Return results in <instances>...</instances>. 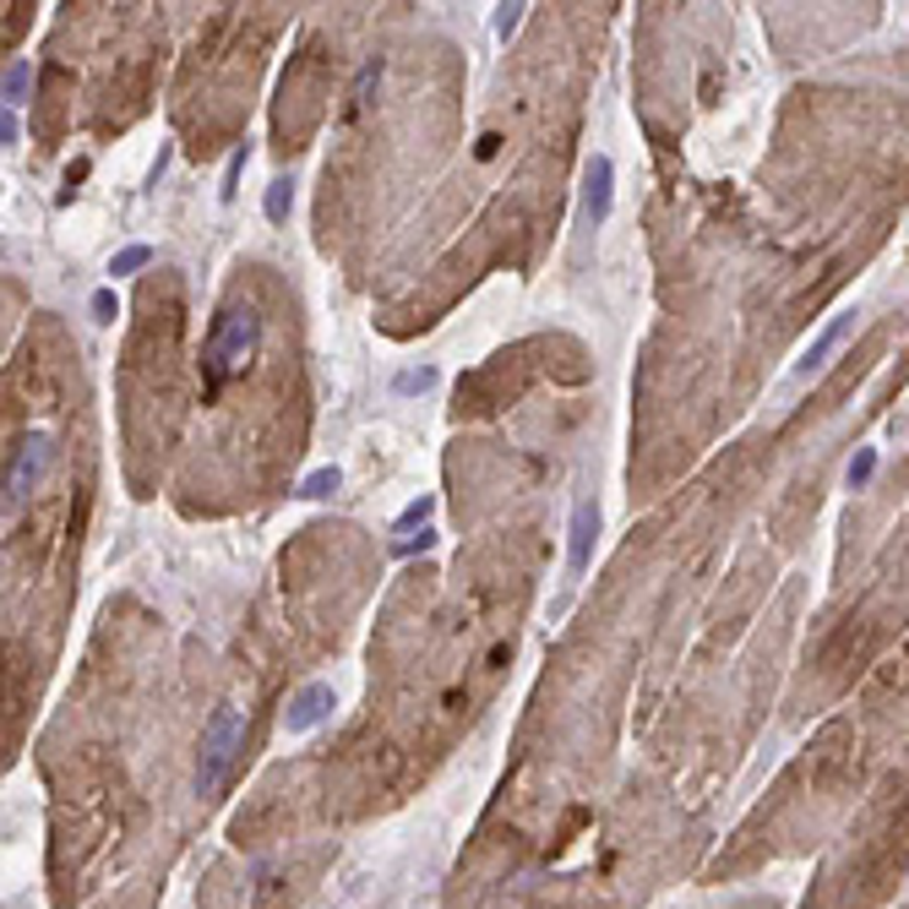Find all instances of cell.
Segmentation results:
<instances>
[{
    "instance_id": "obj_1",
    "label": "cell",
    "mask_w": 909,
    "mask_h": 909,
    "mask_svg": "<svg viewBox=\"0 0 909 909\" xmlns=\"http://www.w3.org/2000/svg\"><path fill=\"white\" fill-rule=\"evenodd\" d=\"M257 343H262V316L251 305H229L207 338V393H218L229 376H240L257 360Z\"/></svg>"
},
{
    "instance_id": "obj_2",
    "label": "cell",
    "mask_w": 909,
    "mask_h": 909,
    "mask_svg": "<svg viewBox=\"0 0 909 909\" xmlns=\"http://www.w3.org/2000/svg\"><path fill=\"white\" fill-rule=\"evenodd\" d=\"M240 747H246V708H218L213 719H207V730H202V758H196V795H218L224 789V779H229V768L240 758Z\"/></svg>"
},
{
    "instance_id": "obj_3",
    "label": "cell",
    "mask_w": 909,
    "mask_h": 909,
    "mask_svg": "<svg viewBox=\"0 0 909 909\" xmlns=\"http://www.w3.org/2000/svg\"><path fill=\"white\" fill-rule=\"evenodd\" d=\"M49 457H55V442H49L44 431H27V436H22V447L11 453L5 474H0V518H5V512H16V507L38 490V479H44Z\"/></svg>"
},
{
    "instance_id": "obj_4",
    "label": "cell",
    "mask_w": 909,
    "mask_h": 909,
    "mask_svg": "<svg viewBox=\"0 0 909 909\" xmlns=\"http://www.w3.org/2000/svg\"><path fill=\"white\" fill-rule=\"evenodd\" d=\"M332 708H338V697H332V686H327V681H310V686H300V692L289 697V708H284V736H305V730H316L321 719H332Z\"/></svg>"
},
{
    "instance_id": "obj_5",
    "label": "cell",
    "mask_w": 909,
    "mask_h": 909,
    "mask_svg": "<svg viewBox=\"0 0 909 909\" xmlns=\"http://www.w3.org/2000/svg\"><path fill=\"white\" fill-rule=\"evenodd\" d=\"M855 321H861V310H839V316H833V321H828V327H822V332H817V338H811V343H806V354H800V360H795V371H789V376H795V382H806V376H817V371H822V365H828V354H833V349H839V343H844V332H850V327H855Z\"/></svg>"
},
{
    "instance_id": "obj_6",
    "label": "cell",
    "mask_w": 909,
    "mask_h": 909,
    "mask_svg": "<svg viewBox=\"0 0 909 909\" xmlns=\"http://www.w3.org/2000/svg\"><path fill=\"white\" fill-rule=\"evenodd\" d=\"M610 196H615V163H610L605 152H594L589 169H583V213H589L594 229L610 218Z\"/></svg>"
},
{
    "instance_id": "obj_7",
    "label": "cell",
    "mask_w": 909,
    "mask_h": 909,
    "mask_svg": "<svg viewBox=\"0 0 909 909\" xmlns=\"http://www.w3.org/2000/svg\"><path fill=\"white\" fill-rule=\"evenodd\" d=\"M594 539H600V507H594V501H578V512H572V545H567V567H572V578L589 572V561H594Z\"/></svg>"
},
{
    "instance_id": "obj_8",
    "label": "cell",
    "mask_w": 909,
    "mask_h": 909,
    "mask_svg": "<svg viewBox=\"0 0 909 909\" xmlns=\"http://www.w3.org/2000/svg\"><path fill=\"white\" fill-rule=\"evenodd\" d=\"M27 88H33V66H27V60H16V66L0 77V110H16Z\"/></svg>"
},
{
    "instance_id": "obj_9",
    "label": "cell",
    "mask_w": 909,
    "mask_h": 909,
    "mask_svg": "<svg viewBox=\"0 0 909 909\" xmlns=\"http://www.w3.org/2000/svg\"><path fill=\"white\" fill-rule=\"evenodd\" d=\"M338 485H343V474H338V468H316V474H305V479H300V496H305V501H321V496H332Z\"/></svg>"
},
{
    "instance_id": "obj_10",
    "label": "cell",
    "mask_w": 909,
    "mask_h": 909,
    "mask_svg": "<svg viewBox=\"0 0 909 909\" xmlns=\"http://www.w3.org/2000/svg\"><path fill=\"white\" fill-rule=\"evenodd\" d=\"M148 262H152V246H126V251H115L110 273H115V279H126V273H143Z\"/></svg>"
},
{
    "instance_id": "obj_11",
    "label": "cell",
    "mask_w": 909,
    "mask_h": 909,
    "mask_svg": "<svg viewBox=\"0 0 909 909\" xmlns=\"http://www.w3.org/2000/svg\"><path fill=\"white\" fill-rule=\"evenodd\" d=\"M289 202H295V185H289V180H273V185H268V224H284V218H289Z\"/></svg>"
},
{
    "instance_id": "obj_12",
    "label": "cell",
    "mask_w": 909,
    "mask_h": 909,
    "mask_svg": "<svg viewBox=\"0 0 909 909\" xmlns=\"http://www.w3.org/2000/svg\"><path fill=\"white\" fill-rule=\"evenodd\" d=\"M877 474V447H861V453L850 457V468H844V479H850V490H861L866 479Z\"/></svg>"
},
{
    "instance_id": "obj_13",
    "label": "cell",
    "mask_w": 909,
    "mask_h": 909,
    "mask_svg": "<svg viewBox=\"0 0 909 909\" xmlns=\"http://www.w3.org/2000/svg\"><path fill=\"white\" fill-rule=\"evenodd\" d=\"M523 11H529V5H518V0H512V5H496V38H501V44H507V38L518 33Z\"/></svg>"
},
{
    "instance_id": "obj_14",
    "label": "cell",
    "mask_w": 909,
    "mask_h": 909,
    "mask_svg": "<svg viewBox=\"0 0 909 909\" xmlns=\"http://www.w3.org/2000/svg\"><path fill=\"white\" fill-rule=\"evenodd\" d=\"M393 387H398V393H425V387H436V371H431V365H420V371H404Z\"/></svg>"
},
{
    "instance_id": "obj_15",
    "label": "cell",
    "mask_w": 909,
    "mask_h": 909,
    "mask_svg": "<svg viewBox=\"0 0 909 909\" xmlns=\"http://www.w3.org/2000/svg\"><path fill=\"white\" fill-rule=\"evenodd\" d=\"M115 316H121V300H115V289H93V321H104V327H110Z\"/></svg>"
},
{
    "instance_id": "obj_16",
    "label": "cell",
    "mask_w": 909,
    "mask_h": 909,
    "mask_svg": "<svg viewBox=\"0 0 909 909\" xmlns=\"http://www.w3.org/2000/svg\"><path fill=\"white\" fill-rule=\"evenodd\" d=\"M431 512H436V501H431V496H420V501H414V507L398 518V534H409V529H414V523H425Z\"/></svg>"
},
{
    "instance_id": "obj_17",
    "label": "cell",
    "mask_w": 909,
    "mask_h": 909,
    "mask_svg": "<svg viewBox=\"0 0 909 909\" xmlns=\"http://www.w3.org/2000/svg\"><path fill=\"white\" fill-rule=\"evenodd\" d=\"M431 545H436V534H431V529H420V539H398L393 550H398V556H409V550H431Z\"/></svg>"
},
{
    "instance_id": "obj_18",
    "label": "cell",
    "mask_w": 909,
    "mask_h": 909,
    "mask_svg": "<svg viewBox=\"0 0 909 909\" xmlns=\"http://www.w3.org/2000/svg\"><path fill=\"white\" fill-rule=\"evenodd\" d=\"M11 143H16V115L0 110V148H11Z\"/></svg>"
},
{
    "instance_id": "obj_19",
    "label": "cell",
    "mask_w": 909,
    "mask_h": 909,
    "mask_svg": "<svg viewBox=\"0 0 909 909\" xmlns=\"http://www.w3.org/2000/svg\"><path fill=\"white\" fill-rule=\"evenodd\" d=\"M240 163H246V148H240L235 158H229V180H224V202L235 196V180H240Z\"/></svg>"
}]
</instances>
